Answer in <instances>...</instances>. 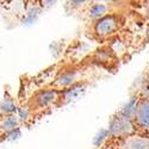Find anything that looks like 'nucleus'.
<instances>
[{
	"mask_svg": "<svg viewBox=\"0 0 149 149\" xmlns=\"http://www.w3.org/2000/svg\"><path fill=\"white\" fill-rule=\"evenodd\" d=\"M58 99H61V93L57 90H44L36 95L35 104L37 107L44 109L55 104Z\"/></svg>",
	"mask_w": 149,
	"mask_h": 149,
	"instance_id": "3",
	"label": "nucleus"
},
{
	"mask_svg": "<svg viewBox=\"0 0 149 149\" xmlns=\"http://www.w3.org/2000/svg\"><path fill=\"white\" fill-rule=\"evenodd\" d=\"M119 28V19L115 15H106L105 17L95 20L94 32L98 37H109L115 33Z\"/></svg>",
	"mask_w": 149,
	"mask_h": 149,
	"instance_id": "2",
	"label": "nucleus"
},
{
	"mask_svg": "<svg viewBox=\"0 0 149 149\" xmlns=\"http://www.w3.org/2000/svg\"><path fill=\"white\" fill-rule=\"evenodd\" d=\"M17 115L20 120H26L30 117V111L28 110V107H20L17 111Z\"/></svg>",
	"mask_w": 149,
	"mask_h": 149,
	"instance_id": "12",
	"label": "nucleus"
},
{
	"mask_svg": "<svg viewBox=\"0 0 149 149\" xmlns=\"http://www.w3.org/2000/svg\"><path fill=\"white\" fill-rule=\"evenodd\" d=\"M78 78H79V74L77 70H68V72H65L63 74L56 79L55 81V85L60 88H68L70 86L75 85V82L78 81Z\"/></svg>",
	"mask_w": 149,
	"mask_h": 149,
	"instance_id": "5",
	"label": "nucleus"
},
{
	"mask_svg": "<svg viewBox=\"0 0 149 149\" xmlns=\"http://www.w3.org/2000/svg\"><path fill=\"white\" fill-rule=\"evenodd\" d=\"M82 88L84 87L80 85H73L68 88H65V91L61 93V99H65L66 102L73 100L80 94V92H82Z\"/></svg>",
	"mask_w": 149,
	"mask_h": 149,
	"instance_id": "11",
	"label": "nucleus"
},
{
	"mask_svg": "<svg viewBox=\"0 0 149 149\" xmlns=\"http://www.w3.org/2000/svg\"><path fill=\"white\" fill-rule=\"evenodd\" d=\"M56 1H57V0H43V4L47 5V6H52V5H54Z\"/></svg>",
	"mask_w": 149,
	"mask_h": 149,
	"instance_id": "14",
	"label": "nucleus"
},
{
	"mask_svg": "<svg viewBox=\"0 0 149 149\" xmlns=\"http://www.w3.org/2000/svg\"><path fill=\"white\" fill-rule=\"evenodd\" d=\"M144 93H146V98H148V99H149V86H148V87L146 88Z\"/></svg>",
	"mask_w": 149,
	"mask_h": 149,
	"instance_id": "16",
	"label": "nucleus"
},
{
	"mask_svg": "<svg viewBox=\"0 0 149 149\" xmlns=\"http://www.w3.org/2000/svg\"><path fill=\"white\" fill-rule=\"evenodd\" d=\"M139 99L136 98H131L130 100L123 106V109L120 110V113L127 116L131 119H135V116H136V111H137V106H139Z\"/></svg>",
	"mask_w": 149,
	"mask_h": 149,
	"instance_id": "10",
	"label": "nucleus"
},
{
	"mask_svg": "<svg viewBox=\"0 0 149 149\" xmlns=\"http://www.w3.org/2000/svg\"><path fill=\"white\" fill-rule=\"evenodd\" d=\"M135 120L140 127L149 130V99L148 98L141 99L139 102Z\"/></svg>",
	"mask_w": 149,
	"mask_h": 149,
	"instance_id": "4",
	"label": "nucleus"
},
{
	"mask_svg": "<svg viewBox=\"0 0 149 149\" xmlns=\"http://www.w3.org/2000/svg\"><path fill=\"white\" fill-rule=\"evenodd\" d=\"M94 1H98V3H104V4H107V3H113L116 0H94Z\"/></svg>",
	"mask_w": 149,
	"mask_h": 149,
	"instance_id": "15",
	"label": "nucleus"
},
{
	"mask_svg": "<svg viewBox=\"0 0 149 149\" xmlns=\"http://www.w3.org/2000/svg\"><path fill=\"white\" fill-rule=\"evenodd\" d=\"M106 15H107V5L104 3L94 1L88 10V17L92 20H98V19L105 17Z\"/></svg>",
	"mask_w": 149,
	"mask_h": 149,
	"instance_id": "8",
	"label": "nucleus"
},
{
	"mask_svg": "<svg viewBox=\"0 0 149 149\" xmlns=\"http://www.w3.org/2000/svg\"><path fill=\"white\" fill-rule=\"evenodd\" d=\"M125 149H149V140L142 136H130L124 141Z\"/></svg>",
	"mask_w": 149,
	"mask_h": 149,
	"instance_id": "7",
	"label": "nucleus"
},
{
	"mask_svg": "<svg viewBox=\"0 0 149 149\" xmlns=\"http://www.w3.org/2000/svg\"><path fill=\"white\" fill-rule=\"evenodd\" d=\"M107 130L110 136H113V137L127 136V135H130L134 130V122L131 118L124 116L119 112L117 116H115L111 119Z\"/></svg>",
	"mask_w": 149,
	"mask_h": 149,
	"instance_id": "1",
	"label": "nucleus"
},
{
	"mask_svg": "<svg viewBox=\"0 0 149 149\" xmlns=\"http://www.w3.org/2000/svg\"><path fill=\"white\" fill-rule=\"evenodd\" d=\"M0 107H1V115L5 116V115H12V113H17V105L13 100V98L5 94L3 100H1V104H0Z\"/></svg>",
	"mask_w": 149,
	"mask_h": 149,
	"instance_id": "9",
	"label": "nucleus"
},
{
	"mask_svg": "<svg viewBox=\"0 0 149 149\" xmlns=\"http://www.w3.org/2000/svg\"><path fill=\"white\" fill-rule=\"evenodd\" d=\"M19 117L17 113H12V115H5L3 116L1 119V131L5 134H10L12 131H15L18 129L19 125Z\"/></svg>",
	"mask_w": 149,
	"mask_h": 149,
	"instance_id": "6",
	"label": "nucleus"
},
{
	"mask_svg": "<svg viewBox=\"0 0 149 149\" xmlns=\"http://www.w3.org/2000/svg\"><path fill=\"white\" fill-rule=\"evenodd\" d=\"M90 0H68L69 5H72L73 7H80L82 5H85L86 3H88Z\"/></svg>",
	"mask_w": 149,
	"mask_h": 149,
	"instance_id": "13",
	"label": "nucleus"
}]
</instances>
